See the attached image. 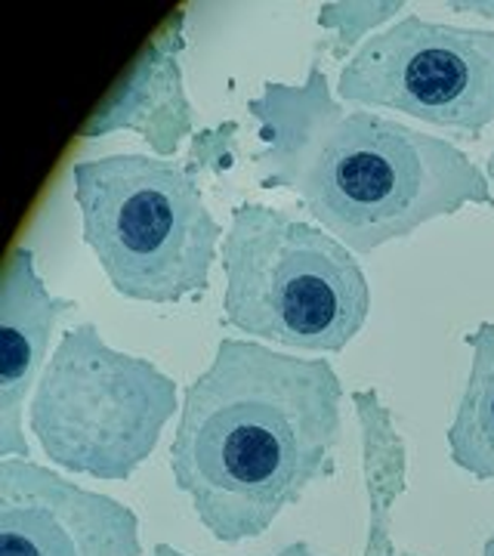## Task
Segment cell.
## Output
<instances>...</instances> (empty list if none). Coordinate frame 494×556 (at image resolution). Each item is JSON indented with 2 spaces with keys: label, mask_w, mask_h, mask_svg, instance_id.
<instances>
[{
  "label": "cell",
  "mask_w": 494,
  "mask_h": 556,
  "mask_svg": "<svg viewBox=\"0 0 494 556\" xmlns=\"http://www.w3.org/2000/svg\"><path fill=\"white\" fill-rule=\"evenodd\" d=\"M72 179L84 241L121 298L177 303L207 291L226 232L189 167L121 152L75 161Z\"/></svg>",
  "instance_id": "4"
},
{
  "label": "cell",
  "mask_w": 494,
  "mask_h": 556,
  "mask_svg": "<svg viewBox=\"0 0 494 556\" xmlns=\"http://www.w3.org/2000/svg\"><path fill=\"white\" fill-rule=\"evenodd\" d=\"M343 383L328 358L223 338L179 408L170 477L223 544L259 538L334 473Z\"/></svg>",
  "instance_id": "1"
},
{
  "label": "cell",
  "mask_w": 494,
  "mask_h": 556,
  "mask_svg": "<svg viewBox=\"0 0 494 556\" xmlns=\"http://www.w3.org/2000/svg\"><path fill=\"white\" fill-rule=\"evenodd\" d=\"M251 118L263 189L291 192L353 254L408 239L467 204H494L485 170L464 149L371 109L343 105L318 62L300 84L266 80Z\"/></svg>",
  "instance_id": "2"
},
{
  "label": "cell",
  "mask_w": 494,
  "mask_h": 556,
  "mask_svg": "<svg viewBox=\"0 0 494 556\" xmlns=\"http://www.w3.org/2000/svg\"><path fill=\"white\" fill-rule=\"evenodd\" d=\"M485 177H489V182H492V195H494V149H492V155H489V161H485Z\"/></svg>",
  "instance_id": "16"
},
{
  "label": "cell",
  "mask_w": 494,
  "mask_h": 556,
  "mask_svg": "<svg viewBox=\"0 0 494 556\" xmlns=\"http://www.w3.org/2000/svg\"><path fill=\"white\" fill-rule=\"evenodd\" d=\"M78 309L75 300L56 298L40 281L31 248H13L0 281V460L28 457L22 430L25 393L38 387L53 328Z\"/></svg>",
  "instance_id": "8"
},
{
  "label": "cell",
  "mask_w": 494,
  "mask_h": 556,
  "mask_svg": "<svg viewBox=\"0 0 494 556\" xmlns=\"http://www.w3.org/2000/svg\"><path fill=\"white\" fill-rule=\"evenodd\" d=\"M177 383L155 362L109 346L97 325L68 328L40 371L28 427L68 473L124 482L159 448Z\"/></svg>",
  "instance_id": "5"
},
{
  "label": "cell",
  "mask_w": 494,
  "mask_h": 556,
  "mask_svg": "<svg viewBox=\"0 0 494 556\" xmlns=\"http://www.w3.org/2000/svg\"><path fill=\"white\" fill-rule=\"evenodd\" d=\"M219 263L226 325L248 338L340 353L371 313V285L356 254L328 229L269 204L232 207Z\"/></svg>",
  "instance_id": "3"
},
{
  "label": "cell",
  "mask_w": 494,
  "mask_h": 556,
  "mask_svg": "<svg viewBox=\"0 0 494 556\" xmlns=\"http://www.w3.org/2000/svg\"><path fill=\"white\" fill-rule=\"evenodd\" d=\"M402 3H325L318 10V25L325 31H331V53L334 56H346L358 38H371L383 22H390L395 13H402Z\"/></svg>",
  "instance_id": "12"
},
{
  "label": "cell",
  "mask_w": 494,
  "mask_h": 556,
  "mask_svg": "<svg viewBox=\"0 0 494 556\" xmlns=\"http://www.w3.org/2000/svg\"><path fill=\"white\" fill-rule=\"evenodd\" d=\"M236 121H226L223 127L214 130H201L192 137V152H189V170H229L236 164Z\"/></svg>",
  "instance_id": "13"
},
{
  "label": "cell",
  "mask_w": 494,
  "mask_h": 556,
  "mask_svg": "<svg viewBox=\"0 0 494 556\" xmlns=\"http://www.w3.org/2000/svg\"><path fill=\"white\" fill-rule=\"evenodd\" d=\"M464 343L470 346V375L445 430L448 457L479 482H494V321L476 325Z\"/></svg>",
  "instance_id": "11"
},
{
  "label": "cell",
  "mask_w": 494,
  "mask_h": 556,
  "mask_svg": "<svg viewBox=\"0 0 494 556\" xmlns=\"http://www.w3.org/2000/svg\"><path fill=\"white\" fill-rule=\"evenodd\" d=\"M149 556H189V554L177 551L174 544H155ZM273 556H321V554H316V551H313V544H309V541H291V544H284V547H281V551Z\"/></svg>",
  "instance_id": "14"
},
{
  "label": "cell",
  "mask_w": 494,
  "mask_h": 556,
  "mask_svg": "<svg viewBox=\"0 0 494 556\" xmlns=\"http://www.w3.org/2000/svg\"><path fill=\"white\" fill-rule=\"evenodd\" d=\"M358 427H362V464H365V485H368V544L365 556H398L393 544L395 497L405 492V442L395 430L390 408L380 402L377 390L353 393Z\"/></svg>",
  "instance_id": "10"
},
{
  "label": "cell",
  "mask_w": 494,
  "mask_h": 556,
  "mask_svg": "<svg viewBox=\"0 0 494 556\" xmlns=\"http://www.w3.org/2000/svg\"><path fill=\"white\" fill-rule=\"evenodd\" d=\"M182 10L167 16L159 35L149 40L134 68L97 105L84 137L99 139L112 130H134L152 146L159 159H174L182 139L192 137V105L182 90L179 50H182Z\"/></svg>",
  "instance_id": "9"
},
{
  "label": "cell",
  "mask_w": 494,
  "mask_h": 556,
  "mask_svg": "<svg viewBox=\"0 0 494 556\" xmlns=\"http://www.w3.org/2000/svg\"><path fill=\"white\" fill-rule=\"evenodd\" d=\"M337 97L479 139L494 124V31L405 13L343 62Z\"/></svg>",
  "instance_id": "6"
},
{
  "label": "cell",
  "mask_w": 494,
  "mask_h": 556,
  "mask_svg": "<svg viewBox=\"0 0 494 556\" xmlns=\"http://www.w3.org/2000/svg\"><path fill=\"white\" fill-rule=\"evenodd\" d=\"M452 10H464V13L494 20V0H457V3H452Z\"/></svg>",
  "instance_id": "15"
},
{
  "label": "cell",
  "mask_w": 494,
  "mask_h": 556,
  "mask_svg": "<svg viewBox=\"0 0 494 556\" xmlns=\"http://www.w3.org/2000/svg\"><path fill=\"white\" fill-rule=\"evenodd\" d=\"M0 556H142L139 519L31 457H3Z\"/></svg>",
  "instance_id": "7"
},
{
  "label": "cell",
  "mask_w": 494,
  "mask_h": 556,
  "mask_svg": "<svg viewBox=\"0 0 494 556\" xmlns=\"http://www.w3.org/2000/svg\"><path fill=\"white\" fill-rule=\"evenodd\" d=\"M482 556H494V532L485 538V544H482Z\"/></svg>",
  "instance_id": "17"
}]
</instances>
